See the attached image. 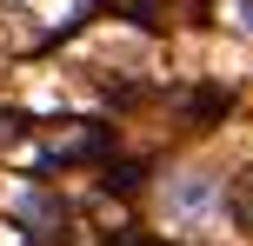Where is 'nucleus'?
Returning <instances> with one entry per match:
<instances>
[{"label": "nucleus", "instance_id": "nucleus-1", "mask_svg": "<svg viewBox=\"0 0 253 246\" xmlns=\"http://www.w3.org/2000/svg\"><path fill=\"white\" fill-rule=\"evenodd\" d=\"M227 207V193H220V180L213 173H180V180H167V213L173 220H213V213Z\"/></svg>", "mask_w": 253, "mask_h": 246}, {"label": "nucleus", "instance_id": "nucleus-2", "mask_svg": "<svg viewBox=\"0 0 253 246\" xmlns=\"http://www.w3.org/2000/svg\"><path fill=\"white\" fill-rule=\"evenodd\" d=\"M233 213H240V226H247V233H253V173H247V180H240V193H233Z\"/></svg>", "mask_w": 253, "mask_h": 246}, {"label": "nucleus", "instance_id": "nucleus-3", "mask_svg": "<svg viewBox=\"0 0 253 246\" xmlns=\"http://www.w3.org/2000/svg\"><path fill=\"white\" fill-rule=\"evenodd\" d=\"M240 27H247V34H253V0H240Z\"/></svg>", "mask_w": 253, "mask_h": 246}]
</instances>
